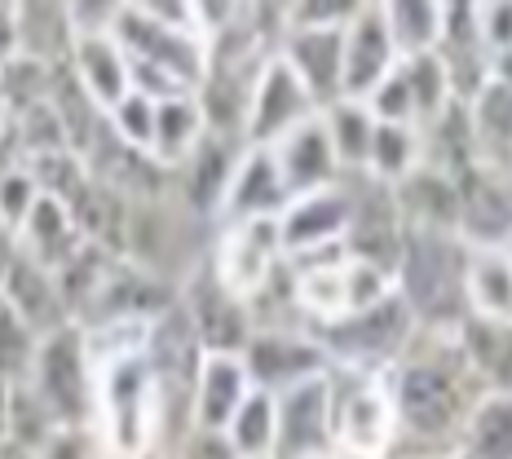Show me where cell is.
<instances>
[{
    "label": "cell",
    "mask_w": 512,
    "mask_h": 459,
    "mask_svg": "<svg viewBox=\"0 0 512 459\" xmlns=\"http://www.w3.org/2000/svg\"><path fill=\"white\" fill-rule=\"evenodd\" d=\"M460 459H512V393H482L468 407L460 437H455Z\"/></svg>",
    "instance_id": "1f68e13d"
},
{
    "label": "cell",
    "mask_w": 512,
    "mask_h": 459,
    "mask_svg": "<svg viewBox=\"0 0 512 459\" xmlns=\"http://www.w3.org/2000/svg\"><path fill=\"white\" fill-rule=\"evenodd\" d=\"M27 384L45 402V411L53 415L58 429H76V433L93 429V415H98V371H93L89 349H84V332L76 323L40 340V354Z\"/></svg>",
    "instance_id": "8992f818"
},
{
    "label": "cell",
    "mask_w": 512,
    "mask_h": 459,
    "mask_svg": "<svg viewBox=\"0 0 512 459\" xmlns=\"http://www.w3.org/2000/svg\"><path fill=\"white\" fill-rule=\"evenodd\" d=\"M18 58V5H0V71Z\"/></svg>",
    "instance_id": "f5cc1de1"
},
{
    "label": "cell",
    "mask_w": 512,
    "mask_h": 459,
    "mask_svg": "<svg viewBox=\"0 0 512 459\" xmlns=\"http://www.w3.org/2000/svg\"><path fill=\"white\" fill-rule=\"evenodd\" d=\"M252 389L256 384L239 354H208L195 376V389H190V429L226 433V424L248 402Z\"/></svg>",
    "instance_id": "603a6c76"
},
{
    "label": "cell",
    "mask_w": 512,
    "mask_h": 459,
    "mask_svg": "<svg viewBox=\"0 0 512 459\" xmlns=\"http://www.w3.org/2000/svg\"><path fill=\"white\" fill-rule=\"evenodd\" d=\"M477 27H482L490 58H512V5H477Z\"/></svg>",
    "instance_id": "c3c4849f"
},
{
    "label": "cell",
    "mask_w": 512,
    "mask_h": 459,
    "mask_svg": "<svg viewBox=\"0 0 512 459\" xmlns=\"http://www.w3.org/2000/svg\"><path fill=\"white\" fill-rule=\"evenodd\" d=\"M468 120L477 137V159L512 173V76L490 71V80L468 102Z\"/></svg>",
    "instance_id": "f546056e"
},
{
    "label": "cell",
    "mask_w": 512,
    "mask_h": 459,
    "mask_svg": "<svg viewBox=\"0 0 512 459\" xmlns=\"http://www.w3.org/2000/svg\"><path fill=\"white\" fill-rule=\"evenodd\" d=\"M437 58L451 80L455 102H473L477 89L490 80L495 58H490L482 27H477V5H442V40H437Z\"/></svg>",
    "instance_id": "ffe728a7"
},
{
    "label": "cell",
    "mask_w": 512,
    "mask_h": 459,
    "mask_svg": "<svg viewBox=\"0 0 512 459\" xmlns=\"http://www.w3.org/2000/svg\"><path fill=\"white\" fill-rule=\"evenodd\" d=\"M433 340H437L433 354H415L411 345L398 367L384 371L398 437H415V442L460 437L468 407L482 398V393H468L473 380H468L464 362L455 354V340L451 336H433Z\"/></svg>",
    "instance_id": "6da1fadb"
},
{
    "label": "cell",
    "mask_w": 512,
    "mask_h": 459,
    "mask_svg": "<svg viewBox=\"0 0 512 459\" xmlns=\"http://www.w3.org/2000/svg\"><path fill=\"white\" fill-rule=\"evenodd\" d=\"M464 261H468V248L455 239V234L407 230L393 283H398V296L407 301L420 332H429V336L460 332V323L468 318Z\"/></svg>",
    "instance_id": "7a4b0ae2"
},
{
    "label": "cell",
    "mask_w": 512,
    "mask_h": 459,
    "mask_svg": "<svg viewBox=\"0 0 512 459\" xmlns=\"http://www.w3.org/2000/svg\"><path fill=\"white\" fill-rule=\"evenodd\" d=\"M358 5L340 0H309V5H287V27H349Z\"/></svg>",
    "instance_id": "681fc988"
},
{
    "label": "cell",
    "mask_w": 512,
    "mask_h": 459,
    "mask_svg": "<svg viewBox=\"0 0 512 459\" xmlns=\"http://www.w3.org/2000/svg\"><path fill=\"white\" fill-rule=\"evenodd\" d=\"M36 459H93L89 455V433H76V429H58L45 446L36 451Z\"/></svg>",
    "instance_id": "816d5d0a"
},
{
    "label": "cell",
    "mask_w": 512,
    "mask_h": 459,
    "mask_svg": "<svg viewBox=\"0 0 512 459\" xmlns=\"http://www.w3.org/2000/svg\"><path fill=\"white\" fill-rule=\"evenodd\" d=\"M226 442L234 459H274V451H279V402H274V393H248V402L226 424Z\"/></svg>",
    "instance_id": "d590c367"
},
{
    "label": "cell",
    "mask_w": 512,
    "mask_h": 459,
    "mask_svg": "<svg viewBox=\"0 0 512 459\" xmlns=\"http://www.w3.org/2000/svg\"><path fill=\"white\" fill-rule=\"evenodd\" d=\"M398 49L384 27L380 5H358V14L345 27V76H340V98L367 102L384 80L398 71Z\"/></svg>",
    "instance_id": "2e32d148"
},
{
    "label": "cell",
    "mask_w": 512,
    "mask_h": 459,
    "mask_svg": "<svg viewBox=\"0 0 512 459\" xmlns=\"http://www.w3.org/2000/svg\"><path fill=\"white\" fill-rule=\"evenodd\" d=\"M402 76H407L411 102H415V128L429 124L446 102H451V80H446V67L437 53H420V58L402 62Z\"/></svg>",
    "instance_id": "60d3db41"
},
{
    "label": "cell",
    "mask_w": 512,
    "mask_h": 459,
    "mask_svg": "<svg viewBox=\"0 0 512 459\" xmlns=\"http://www.w3.org/2000/svg\"><path fill=\"white\" fill-rule=\"evenodd\" d=\"M53 433H58V424L45 411V402L36 398V389L27 380L9 384V446H23V451L36 455Z\"/></svg>",
    "instance_id": "ab89813d"
},
{
    "label": "cell",
    "mask_w": 512,
    "mask_h": 459,
    "mask_svg": "<svg viewBox=\"0 0 512 459\" xmlns=\"http://www.w3.org/2000/svg\"><path fill=\"white\" fill-rule=\"evenodd\" d=\"M243 146L248 142H239V137H221V133L199 137V146L190 151V159L173 173V177H181V199H186L190 212H199V217H217Z\"/></svg>",
    "instance_id": "484cf974"
},
{
    "label": "cell",
    "mask_w": 512,
    "mask_h": 459,
    "mask_svg": "<svg viewBox=\"0 0 512 459\" xmlns=\"http://www.w3.org/2000/svg\"><path fill=\"white\" fill-rule=\"evenodd\" d=\"M340 177H345L349 195H354V217H349V230H345V252L354 256V261L376 265L384 274H398L407 226H402V217H398L393 190L367 173H340Z\"/></svg>",
    "instance_id": "30bf717a"
},
{
    "label": "cell",
    "mask_w": 512,
    "mask_h": 459,
    "mask_svg": "<svg viewBox=\"0 0 512 459\" xmlns=\"http://www.w3.org/2000/svg\"><path fill=\"white\" fill-rule=\"evenodd\" d=\"M504 252H508V256H512V239H508V248H504Z\"/></svg>",
    "instance_id": "6f0895ef"
},
{
    "label": "cell",
    "mask_w": 512,
    "mask_h": 459,
    "mask_svg": "<svg viewBox=\"0 0 512 459\" xmlns=\"http://www.w3.org/2000/svg\"><path fill=\"white\" fill-rule=\"evenodd\" d=\"M23 256V248H18V234L0 221V279H5L9 270H14V261Z\"/></svg>",
    "instance_id": "db71d44e"
},
{
    "label": "cell",
    "mask_w": 512,
    "mask_h": 459,
    "mask_svg": "<svg viewBox=\"0 0 512 459\" xmlns=\"http://www.w3.org/2000/svg\"><path fill=\"white\" fill-rule=\"evenodd\" d=\"M177 459H234L226 433H212V429H186L177 446Z\"/></svg>",
    "instance_id": "f907efd6"
},
{
    "label": "cell",
    "mask_w": 512,
    "mask_h": 459,
    "mask_svg": "<svg viewBox=\"0 0 512 459\" xmlns=\"http://www.w3.org/2000/svg\"><path fill=\"white\" fill-rule=\"evenodd\" d=\"M292 204L283 186V173L274 164L270 146H243L239 164H234V177L226 186V199H221V226H234V221H256V217H283V208Z\"/></svg>",
    "instance_id": "44dd1931"
},
{
    "label": "cell",
    "mask_w": 512,
    "mask_h": 459,
    "mask_svg": "<svg viewBox=\"0 0 512 459\" xmlns=\"http://www.w3.org/2000/svg\"><path fill=\"white\" fill-rule=\"evenodd\" d=\"M464 305H468V318L512 327V256L504 248H468Z\"/></svg>",
    "instance_id": "f1b7e54d"
},
{
    "label": "cell",
    "mask_w": 512,
    "mask_h": 459,
    "mask_svg": "<svg viewBox=\"0 0 512 459\" xmlns=\"http://www.w3.org/2000/svg\"><path fill=\"white\" fill-rule=\"evenodd\" d=\"M84 164H89L93 181L111 186L128 204H151V199H159L168 190V181H173V173H168L151 151H137V146L120 142V137L106 128V120L98 128V137H93V146L84 151Z\"/></svg>",
    "instance_id": "e0dca14e"
},
{
    "label": "cell",
    "mask_w": 512,
    "mask_h": 459,
    "mask_svg": "<svg viewBox=\"0 0 512 459\" xmlns=\"http://www.w3.org/2000/svg\"><path fill=\"white\" fill-rule=\"evenodd\" d=\"M332 380V442L336 459H389L398 446V420L384 389V376L327 371Z\"/></svg>",
    "instance_id": "52a82bcc"
},
{
    "label": "cell",
    "mask_w": 512,
    "mask_h": 459,
    "mask_svg": "<svg viewBox=\"0 0 512 459\" xmlns=\"http://www.w3.org/2000/svg\"><path fill=\"white\" fill-rule=\"evenodd\" d=\"M67 67L76 71L80 89L98 102L102 115L111 111V106L120 102L128 89H133V84H128V58H124V49L115 45L111 31H89V36H76Z\"/></svg>",
    "instance_id": "83f0119b"
},
{
    "label": "cell",
    "mask_w": 512,
    "mask_h": 459,
    "mask_svg": "<svg viewBox=\"0 0 512 459\" xmlns=\"http://www.w3.org/2000/svg\"><path fill=\"white\" fill-rule=\"evenodd\" d=\"M49 84H53V67L18 53V58L0 71V98H5L9 120H14V115H23V111H31V106L49 102Z\"/></svg>",
    "instance_id": "b9f144b4"
},
{
    "label": "cell",
    "mask_w": 512,
    "mask_h": 459,
    "mask_svg": "<svg viewBox=\"0 0 512 459\" xmlns=\"http://www.w3.org/2000/svg\"><path fill=\"white\" fill-rule=\"evenodd\" d=\"M318 102L309 98V89L296 80V71L287 67L279 53L261 62L248 98V124H243V142L248 146H274L279 137H287L296 124L314 120Z\"/></svg>",
    "instance_id": "7c38bea8"
},
{
    "label": "cell",
    "mask_w": 512,
    "mask_h": 459,
    "mask_svg": "<svg viewBox=\"0 0 512 459\" xmlns=\"http://www.w3.org/2000/svg\"><path fill=\"white\" fill-rule=\"evenodd\" d=\"M106 128H111L120 142L137 146V151H151V137H155V102L146 93L128 89L120 102L106 111Z\"/></svg>",
    "instance_id": "ee69618b"
},
{
    "label": "cell",
    "mask_w": 512,
    "mask_h": 459,
    "mask_svg": "<svg viewBox=\"0 0 512 459\" xmlns=\"http://www.w3.org/2000/svg\"><path fill=\"white\" fill-rule=\"evenodd\" d=\"M420 164H424L420 128H411V124H376L371 155H367V177L384 181V186H398V181L411 177Z\"/></svg>",
    "instance_id": "74e56055"
},
{
    "label": "cell",
    "mask_w": 512,
    "mask_h": 459,
    "mask_svg": "<svg viewBox=\"0 0 512 459\" xmlns=\"http://www.w3.org/2000/svg\"><path fill=\"white\" fill-rule=\"evenodd\" d=\"M239 358H243V367H248L252 384L265 393H283V389H292V384L332 371L327 349L318 345V336L305 332V327H256L248 349H243Z\"/></svg>",
    "instance_id": "8fae6325"
},
{
    "label": "cell",
    "mask_w": 512,
    "mask_h": 459,
    "mask_svg": "<svg viewBox=\"0 0 512 459\" xmlns=\"http://www.w3.org/2000/svg\"><path fill=\"white\" fill-rule=\"evenodd\" d=\"M389 190H393V204H398V217L407 230L455 234V226H460V190H455V177L442 173V168L420 164L411 177H402Z\"/></svg>",
    "instance_id": "cb8c5ba5"
},
{
    "label": "cell",
    "mask_w": 512,
    "mask_h": 459,
    "mask_svg": "<svg viewBox=\"0 0 512 459\" xmlns=\"http://www.w3.org/2000/svg\"><path fill=\"white\" fill-rule=\"evenodd\" d=\"M451 459H460V455H451Z\"/></svg>",
    "instance_id": "680465c9"
},
{
    "label": "cell",
    "mask_w": 512,
    "mask_h": 459,
    "mask_svg": "<svg viewBox=\"0 0 512 459\" xmlns=\"http://www.w3.org/2000/svg\"><path fill=\"white\" fill-rule=\"evenodd\" d=\"M0 305H5L9 314L23 318L40 340L62 332V327H71L67 301H62V292H58V279H53L45 265L27 261V256H18L14 270L0 279Z\"/></svg>",
    "instance_id": "d4e9b609"
},
{
    "label": "cell",
    "mask_w": 512,
    "mask_h": 459,
    "mask_svg": "<svg viewBox=\"0 0 512 459\" xmlns=\"http://www.w3.org/2000/svg\"><path fill=\"white\" fill-rule=\"evenodd\" d=\"M283 261H287V252H283L279 217H256V221L221 226V239L208 256L212 274L248 305L270 287V279L283 270Z\"/></svg>",
    "instance_id": "ba28073f"
},
{
    "label": "cell",
    "mask_w": 512,
    "mask_h": 459,
    "mask_svg": "<svg viewBox=\"0 0 512 459\" xmlns=\"http://www.w3.org/2000/svg\"><path fill=\"white\" fill-rule=\"evenodd\" d=\"M76 45L67 5H18V53L45 67H62Z\"/></svg>",
    "instance_id": "836d02e7"
},
{
    "label": "cell",
    "mask_w": 512,
    "mask_h": 459,
    "mask_svg": "<svg viewBox=\"0 0 512 459\" xmlns=\"http://www.w3.org/2000/svg\"><path fill=\"white\" fill-rule=\"evenodd\" d=\"M323 128L327 142L336 151L340 173H367V155H371V137H376V115L367 111V102H349L340 98L332 106H323Z\"/></svg>",
    "instance_id": "e575fe53"
},
{
    "label": "cell",
    "mask_w": 512,
    "mask_h": 459,
    "mask_svg": "<svg viewBox=\"0 0 512 459\" xmlns=\"http://www.w3.org/2000/svg\"><path fill=\"white\" fill-rule=\"evenodd\" d=\"M9 137V111H5V98H0V142Z\"/></svg>",
    "instance_id": "9f6ffc18"
},
{
    "label": "cell",
    "mask_w": 512,
    "mask_h": 459,
    "mask_svg": "<svg viewBox=\"0 0 512 459\" xmlns=\"http://www.w3.org/2000/svg\"><path fill=\"white\" fill-rule=\"evenodd\" d=\"M274 151V164L283 173V186L292 199L301 195H314V190H327L340 181V164H336V151L327 142V128H323V115L314 120L296 124L287 137L270 146Z\"/></svg>",
    "instance_id": "7402d4cb"
},
{
    "label": "cell",
    "mask_w": 512,
    "mask_h": 459,
    "mask_svg": "<svg viewBox=\"0 0 512 459\" xmlns=\"http://www.w3.org/2000/svg\"><path fill=\"white\" fill-rule=\"evenodd\" d=\"M354 217V195H349L345 177L327 190L301 195L283 208L279 217V234H283V252L287 256H305V252H323V248H340Z\"/></svg>",
    "instance_id": "ac0fdd59"
},
{
    "label": "cell",
    "mask_w": 512,
    "mask_h": 459,
    "mask_svg": "<svg viewBox=\"0 0 512 459\" xmlns=\"http://www.w3.org/2000/svg\"><path fill=\"white\" fill-rule=\"evenodd\" d=\"M115 45L128 62L173 76L186 93L204 84V36L195 27V5H120L111 23Z\"/></svg>",
    "instance_id": "3957f363"
},
{
    "label": "cell",
    "mask_w": 512,
    "mask_h": 459,
    "mask_svg": "<svg viewBox=\"0 0 512 459\" xmlns=\"http://www.w3.org/2000/svg\"><path fill=\"white\" fill-rule=\"evenodd\" d=\"M460 190V234L464 248H508L512 239V173L495 164H468L455 173Z\"/></svg>",
    "instance_id": "4fadbf2b"
},
{
    "label": "cell",
    "mask_w": 512,
    "mask_h": 459,
    "mask_svg": "<svg viewBox=\"0 0 512 459\" xmlns=\"http://www.w3.org/2000/svg\"><path fill=\"white\" fill-rule=\"evenodd\" d=\"M208 133L204 111H199L195 93H181V98H164L155 102V137H151V155L168 173H177L190 159V151L199 146V137Z\"/></svg>",
    "instance_id": "d6a6232c"
},
{
    "label": "cell",
    "mask_w": 512,
    "mask_h": 459,
    "mask_svg": "<svg viewBox=\"0 0 512 459\" xmlns=\"http://www.w3.org/2000/svg\"><path fill=\"white\" fill-rule=\"evenodd\" d=\"M314 336H318V345L327 349L332 367L358 371V376H384L389 367H398V362L407 358L420 327H415L407 301L393 292L389 301H380L376 309L345 314V318H336L332 327H318Z\"/></svg>",
    "instance_id": "5b68a950"
},
{
    "label": "cell",
    "mask_w": 512,
    "mask_h": 459,
    "mask_svg": "<svg viewBox=\"0 0 512 459\" xmlns=\"http://www.w3.org/2000/svg\"><path fill=\"white\" fill-rule=\"evenodd\" d=\"M393 292H398L393 274H384V270H376V265H367V261H354V256L345 261V314L376 309L380 301H389Z\"/></svg>",
    "instance_id": "f6af8a7d"
},
{
    "label": "cell",
    "mask_w": 512,
    "mask_h": 459,
    "mask_svg": "<svg viewBox=\"0 0 512 459\" xmlns=\"http://www.w3.org/2000/svg\"><path fill=\"white\" fill-rule=\"evenodd\" d=\"M36 204H40V186L31 181L27 168L18 164V159L0 168V221H5V226L18 234Z\"/></svg>",
    "instance_id": "bcb514c9"
},
{
    "label": "cell",
    "mask_w": 512,
    "mask_h": 459,
    "mask_svg": "<svg viewBox=\"0 0 512 459\" xmlns=\"http://www.w3.org/2000/svg\"><path fill=\"white\" fill-rule=\"evenodd\" d=\"M274 53L296 71L309 98L323 106L340 102V76H345V27H287Z\"/></svg>",
    "instance_id": "d6986e66"
},
{
    "label": "cell",
    "mask_w": 512,
    "mask_h": 459,
    "mask_svg": "<svg viewBox=\"0 0 512 459\" xmlns=\"http://www.w3.org/2000/svg\"><path fill=\"white\" fill-rule=\"evenodd\" d=\"M279 402V451L274 459H336L332 442V380L314 376L274 393Z\"/></svg>",
    "instance_id": "5bb4252c"
},
{
    "label": "cell",
    "mask_w": 512,
    "mask_h": 459,
    "mask_svg": "<svg viewBox=\"0 0 512 459\" xmlns=\"http://www.w3.org/2000/svg\"><path fill=\"white\" fill-rule=\"evenodd\" d=\"M98 429L115 459H146L155 451L164 398L146 354L120 358L98 371Z\"/></svg>",
    "instance_id": "277c9868"
},
{
    "label": "cell",
    "mask_w": 512,
    "mask_h": 459,
    "mask_svg": "<svg viewBox=\"0 0 512 459\" xmlns=\"http://www.w3.org/2000/svg\"><path fill=\"white\" fill-rule=\"evenodd\" d=\"M18 248H23L27 261H36V265H45L49 274H58L62 265L84 248V234L76 230V217H71L67 204L40 195V204L31 208V217L23 221V230H18Z\"/></svg>",
    "instance_id": "4dcf8cb0"
},
{
    "label": "cell",
    "mask_w": 512,
    "mask_h": 459,
    "mask_svg": "<svg viewBox=\"0 0 512 459\" xmlns=\"http://www.w3.org/2000/svg\"><path fill=\"white\" fill-rule=\"evenodd\" d=\"M177 305L186 309L204 354H243V349H248V340L256 332L252 309L212 274L208 261L186 274V283H181V292H177Z\"/></svg>",
    "instance_id": "9c48e42d"
},
{
    "label": "cell",
    "mask_w": 512,
    "mask_h": 459,
    "mask_svg": "<svg viewBox=\"0 0 512 459\" xmlns=\"http://www.w3.org/2000/svg\"><path fill=\"white\" fill-rule=\"evenodd\" d=\"M204 345H199L195 327H190L186 309L177 301L168 309H159L151 318V336H146V362L155 371V384H159V398H164V411L168 402H186V415H190V389H195V376L204 367Z\"/></svg>",
    "instance_id": "9a60e30c"
},
{
    "label": "cell",
    "mask_w": 512,
    "mask_h": 459,
    "mask_svg": "<svg viewBox=\"0 0 512 459\" xmlns=\"http://www.w3.org/2000/svg\"><path fill=\"white\" fill-rule=\"evenodd\" d=\"M384 9V27L393 36V49L398 58H420V53H437V40H442V5L433 0H393Z\"/></svg>",
    "instance_id": "8d00e7d4"
},
{
    "label": "cell",
    "mask_w": 512,
    "mask_h": 459,
    "mask_svg": "<svg viewBox=\"0 0 512 459\" xmlns=\"http://www.w3.org/2000/svg\"><path fill=\"white\" fill-rule=\"evenodd\" d=\"M9 442V384L0 380V446Z\"/></svg>",
    "instance_id": "11a10c76"
},
{
    "label": "cell",
    "mask_w": 512,
    "mask_h": 459,
    "mask_svg": "<svg viewBox=\"0 0 512 459\" xmlns=\"http://www.w3.org/2000/svg\"><path fill=\"white\" fill-rule=\"evenodd\" d=\"M455 340L468 380L482 393H512V327L486 323V318H464Z\"/></svg>",
    "instance_id": "4316f807"
},
{
    "label": "cell",
    "mask_w": 512,
    "mask_h": 459,
    "mask_svg": "<svg viewBox=\"0 0 512 459\" xmlns=\"http://www.w3.org/2000/svg\"><path fill=\"white\" fill-rule=\"evenodd\" d=\"M36 354H40V336L31 332L18 314H9V309L0 305V380L5 384L31 380Z\"/></svg>",
    "instance_id": "7bdbcfd3"
},
{
    "label": "cell",
    "mask_w": 512,
    "mask_h": 459,
    "mask_svg": "<svg viewBox=\"0 0 512 459\" xmlns=\"http://www.w3.org/2000/svg\"><path fill=\"white\" fill-rule=\"evenodd\" d=\"M23 168L31 173V181L40 186L45 199H58V204H76V195L89 186V164L76 151H49V155H31L23 159Z\"/></svg>",
    "instance_id": "f35d334b"
},
{
    "label": "cell",
    "mask_w": 512,
    "mask_h": 459,
    "mask_svg": "<svg viewBox=\"0 0 512 459\" xmlns=\"http://www.w3.org/2000/svg\"><path fill=\"white\" fill-rule=\"evenodd\" d=\"M367 111L376 115V124H411L415 128V102H411L407 76H402V62H398V71L367 98Z\"/></svg>",
    "instance_id": "7dc6e473"
}]
</instances>
